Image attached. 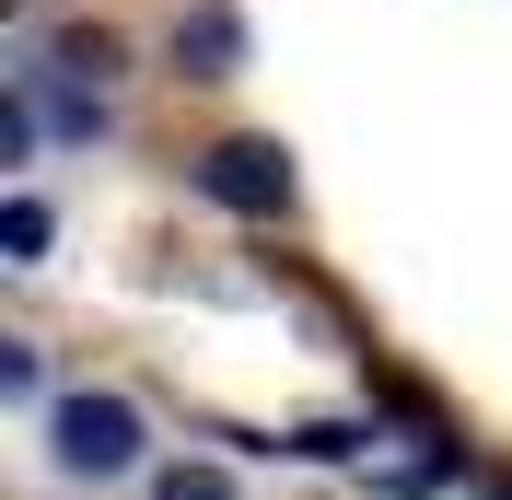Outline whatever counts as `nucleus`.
Wrapping results in <instances>:
<instances>
[{"instance_id": "1", "label": "nucleus", "mask_w": 512, "mask_h": 500, "mask_svg": "<svg viewBox=\"0 0 512 500\" xmlns=\"http://www.w3.org/2000/svg\"><path fill=\"white\" fill-rule=\"evenodd\" d=\"M47 442H59L70 477H117V466H140V407L128 396H59Z\"/></svg>"}, {"instance_id": "2", "label": "nucleus", "mask_w": 512, "mask_h": 500, "mask_svg": "<svg viewBox=\"0 0 512 500\" xmlns=\"http://www.w3.org/2000/svg\"><path fill=\"white\" fill-rule=\"evenodd\" d=\"M198 187L222 198V210H245V221H280L291 210V163H280V140H210L198 152Z\"/></svg>"}, {"instance_id": "3", "label": "nucleus", "mask_w": 512, "mask_h": 500, "mask_svg": "<svg viewBox=\"0 0 512 500\" xmlns=\"http://www.w3.org/2000/svg\"><path fill=\"white\" fill-rule=\"evenodd\" d=\"M175 59H187V70H198V82H222V70H233V59H245V24H233V12H198V24H187V35H175Z\"/></svg>"}, {"instance_id": "4", "label": "nucleus", "mask_w": 512, "mask_h": 500, "mask_svg": "<svg viewBox=\"0 0 512 500\" xmlns=\"http://www.w3.org/2000/svg\"><path fill=\"white\" fill-rule=\"evenodd\" d=\"M0 256H47V198H12L0 210Z\"/></svg>"}, {"instance_id": "5", "label": "nucleus", "mask_w": 512, "mask_h": 500, "mask_svg": "<svg viewBox=\"0 0 512 500\" xmlns=\"http://www.w3.org/2000/svg\"><path fill=\"white\" fill-rule=\"evenodd\" d=\"M152 500H233V477H222V466H163Z\"/></svg>"}, {"instance_id": "6", "label": "nucleus", "mask_w": 512, "mask_h": 500, "mask_svg": "<svg viewBox=\"0 0 512 500\" xmlns=\"http://www.w3.org/2000/svg\"><path fill=\"white\" fill-rule=\"evenodd\" d=\"M373 431H350V419H315V431H291V454H315V466H338V454H361Z\"/></svg>"}, {"instance_id": "7", "label": "nucleus", "mask_w": 512, "mask_h": 500, "mask_svg": "<svg viewBox=\"0 0 512 500\" xmlns=\"http://www.w3.org/2000/svg\"><path fill=\"white\" fill-rule=\"evenodd\" d=\"M59 70H117V35H105V24H70L59 35Z\"/></svg>"}, {"instance_id": "8", "label": "nucleus", "mask_w": 512, "mask_h": 500, "mask_svg": "<svg viewBox=\"0 0 512 500\" xmlns=\"http://www.w3.org/2000/svg\"><path fill=\"white\" fill-rule=\"evenodd\" d=\"M489 500H512V477H489Z\"/></svg>"}]
</instances>
